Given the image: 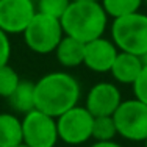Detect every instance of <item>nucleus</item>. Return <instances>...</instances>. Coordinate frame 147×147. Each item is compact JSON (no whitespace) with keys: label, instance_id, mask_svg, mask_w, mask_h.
<instances>
[{"label":"nucleus","instance_id":"nucleus-1","mask_svg":"<svg viewBox=\"0 0 147 147\" xmlns=\"http://www.w3.org/2000/svg\"><path fill=\"white\" fill-rule=\"evenodd\" d=\"M82 88L74 75L63 71L49 72L34 83V107L57 119L78 105Z\"/></svg>","mask_w":147,"mask_h":147},{"label":"nucleus","instance_id":"nucleus-2","mask_svg":"<svg viewBox=\"0 0 147 147\" xmlns=\"http://www.w3.org/2000/svg\"><path fill=\"white\" fill-rule=\"evenodd\" d=\"M59 20L64 36H71L86 44L103 36L108 14L100 2H71Z\"/></svg>","mask_w":147,"mask_h":147},{"label":"nucleus","instance_id":"nucleus-3","mask_svg":"<svg viewBox=\"0 0 147 147\" xmlns=\"http://www.w3.org/2000/svg\"><path fill=\"white\" fill-rule=\"evenodd\" d=\"M111 41L119 52L141 57L147 52V14L136 11L133 14L113 19Z\"/></svg>","mask_w":147,"mask_h":147},{"label":"nucleus","instance_id":"nucleus-4","mask_svg":"<svg viewBox=\"0 0 147 147\" xmlns=\"http://www.w3.org/2000/svg\"><path fill=\"white\" fill-rule=\"evenodd\" d=\"M24 39L27 47L31 52L39 55H47L55 52L59 41L63 39L61 20L42 13H36L25 30H24Z\"/></svg>","mask_w":147,"mask_h":147},{"label":"nucleus","instance_id":"nucleus-5","mask_svg":"<svg viewBox=\"0 0 147 147\" xmlns=\"http://www.w3.org/2000/svg\"><path fill=\"white\" fill-rule=\"evenodd\" d=\"M117 135L127 141L144 142L147 139V105L138 99L122 100L113 114Z\"/></svg>","mask_w":147,"mask_h":147},{"label":"nucleus","instance_id":"nucleus-6","mask_svg":"<svg viewBox=\"0 0 147 147\" xmlns=\"http://www.w3.org/2000/svg\"><path fill=\"white\" fill-rule=\"evenodd\" d=\"M92 124L94 116L86 110V107L75 105L57 117L58 138L71 146L85 144L92 138Z\"/></svg>","mask_w":147,"mask_h":147},{"label":"nucleus","instance_id":"nucleus-7","mask_svg":"<svg viewBox=\"0 0 147 147\" xmlns=\"http://www.w3.org/2000/svg\"><path fill=\"white\" fill-rule=\"evenodd\" d=\"M22 135L28 147H55L59 139L57 119L34 108L24 114Z\"/></svg>","mask_w":147,"mask_h":147},{"label":"nucleus","instance_id":"nucleus-8","mask_svg":"<svg viewBox=\"0 0 147 147\" xmlns=\"http://www.w3.org/2000/svg\"><path fill=\"white\" fill-rule=\"evenodd\" d=\"M34 0H0V30L6 34H19L36 14Z\"/></svg>","mask_w":147,"mask_h":147},{"label":"nucleus","instance_id":"nucleus-9","mask_svg":"<svg viewBox=\"0 0 147 147\" xmlns=\"http://www.w3.org/2000/svg\"><path fill=\"white\" fill-rule=\"evenodd\" d=\"M122 103L121 91L111 82H99L88 91L86 96V110L94 117L113 116Z\"/></svg>","mask_w":147,"mask_h":147},{"label":"nucleus","instance_id":"nucleus-10","mask_svg":"<svg viewBox=\"0 0 147 147\" xmlns=\"http://www.w3.org/2000/svg\"><path fill=\"white\" fill-rule=\"evenodd\" d=\"M117 53L119 50L111 39H107L103 36L97 38V39L85 44L83 64L92 72H110Z\"/></svg>","mask_w":147,"mask_h":147},{"label":"nucleus","instance_id":"nucleus-11","mask_svg":"<svg viewBox=\"0 0 147 147\" xmlns=\"http://www.w3.org/2000/svg\"><path fill=\"white\" fill-rule=\"evenodd\" d=\"M142 63L138 55L127 53V52H119L116 59L111 67V75L117 83L122 85H133L135 80L142 71Z\"/></svg>","mask_w":147,"mask_h":147},{"label":"nucleus","instance_id":"nucleus-12","mask_svg":"<svg viewBox=\"0 0 147 147\" xmlns=\"http://www.w3.org/2000/svg\"><path fill=\"white\" fill-rule=\"evenodd\" d=\"M55 55L63 67H77L83 64L85 59V42L71 36H63L58 47L55 49Z\"/></svg>","mask_w":147,"mask_h":147},{"label":"nucleus","instance_id":"nucleus-13","mask_svg":"<svg viewBox=\"0 0 147 147\" xmlns=\"http://www.w3.org/2000/svg\"><path fill=\"white\" fill-rule=\"evenodd\" d=\"M24 142L22 119L13 113H0V147H16Z\"/></svg>","mask_w":147,"mask_h":147},{"label":"nucleus","instance_id":"nucleus-14","mask_svg":"<svg viewBox=\"0 0 147 147\" xmlns=\"http://www.w3.org/2000/svg\"><path fill=\"white\" fill-rule=\"evenodd\" d=\"M8 102L13 110L22 114L34 110V83L28 80H20L16 91L8 97Z\"/></svg>","mask_w":147,"mask_h":147},{"label":"nucleus","instance_id":"nucleus-15","mask_svg":"<svg viewBox=\"0 0 147 147\" xmlns=\"http://www.w3.org/2000/svg\"><path fill=\"white\" fill-rule=\"evenodd\" d=\"M144 0H100V5L103 6L108 17H124L128 14L139 11Z\"/></svg>","mask_w":147,"mask_h":147},{"label":"nucleus","instance_id":"nucleus-16","mask_svg":"<svg viewBox=\"0 0 147 147\" xmlns=\"http://www.w3.org/2000/svg\"><path fill=\"white\" fill-rule=\"evenodd\" d=\"M116 136H117V128L113 116L94 117L92 139H96V141H114Z\"/></svg>","mask_w":147,"mask_h":147},{"label":"nucleus","instance_id":"nucleus-17","mask_svg":"<svg viewBox=\"0 0 147 147\" xmlns=\"http://www.w3.org/2000/svg\"><path fill=\"white\" fill-rule=\"evenodd\" d=\"M20 78L19 74L9 64H5L0 67V97L8 99L13 92L16 91V88L19 86Z\"/></svg>","mask_w":147,"mask_h":147},{"label":"nucleus","instance_id":"nucleus-18","mask_svg":"<svg viewBox=\"0 0 147 147\" xmlns=\"http://www.w3.org/2000/svg\"><path fill=\"white\" fill-rule=\"evenodd\" d=\"M72 0H36V11L61 19Z\"/></svg>","mask_w":147,"mask_h":147},{"label":"nucleus","instance_id":"nucleus-19","mask_svg":"<svg viewBox=\"0 0 147 147\" xmlns=\"http://www.w3.org/2000/svg\"><path fill=\"white\" fill-rule=\"evenodd\" d=\"M135 99L141 100L147 105V67H142L141 74L138 75V78L135 80V83L131 85Z\"/></svg>","mask_w":147,"mask_h":147},{"label":"nucleus","instance_id":"nucleus-20","mask_svg":"<svg viewBox=\"0 0 147 147\" xmlns=\"http://www.w3.org/2000/svg\"><path fill=\"white\" fill-rule=\"evenodd\" d=\"M9 58H11V39L9 34L0 30V67L8 64Z\"/></svg>","mask_w":147,"mask_h":147},{"label":"nucleus","instance_id":"nucleus-21","mask_svg":"<svg viewBox=\"0 0 147 147\" xmlns=\"http://www.w3.org/2000/svg\"><path fill=\"white\" fill-rule=\"evenodd\" d=\"M89 147H122V146L117 144L116 141H96Z\"/></svg>","mask_w":147,"mask_h":147},{"label":"nucleus","instance_id":"nucleus-22","mask_svg":"<svg viewBox=\"0 0 147 147\" xmlns=\"http://www.w3.org/2000/svg\"><path fill=\"white\" fill-rule=\"evenodd\" d=\"M141 63H142V66H144V67H147V52H144V53L141 55Z\"/></svg>","mask_w":147,"mask_h":147},{"label":"nucleus","instance_id":"nucleus-23","mask_svg":"<svg viewBox=\"0 0 147 147\" xmlns=\"http://www.w3.org/2000/svg\"><path fill=\"white\" fill-rule=\"evenodd\" d=\"M72 2H100V0H72Z\"/></svg>","mask_w":147,"mask_h":147},{"label":"nucleus","instance_id":"nucleus-24","mask_svg":"<svg viewBox=\"0 0 147 147\" xmlns=\"http://www.w3.org/2000/svg\"><path fill=\"white\" fill-rule=\"evenodd\" d=\"M16 147H28V146H27V144H25V142H20V144H17Z\"/></svg>","mask_w":147,"mask_h":147},{"label":"nucleus","instance_id":"nucleus-25","mask_svg":"<svg viewBox=\"0 0 147 147\" xmlns=\"http://www.w3.org/2000/svg\"><path fill=\"white\" fill-rule=\"evenodd\" d=\"M144 147H147V139H146V141H144Z\"/></svg>","mask_w":147,"mask_h":147},{"label":"nucleus","instance_id":"nucleus-26","mask_svg":"<svg viewBox=\"0 0 147 147\" xmlns=\"http://www.w3.org/2000/svg\"><path fill=\"white\" fill-rule=\"evenodd\" d=\"M144 3H146V5H147V0H144Z\"/></svg>","mask_w":147,"mask_h":147}]
</instances>
